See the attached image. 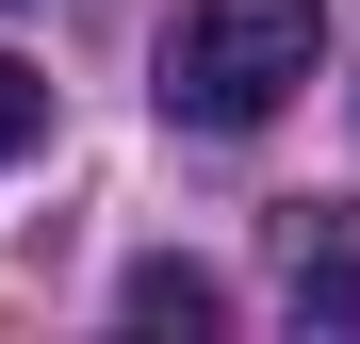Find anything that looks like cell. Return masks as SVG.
<instances>
[{"label":"cell","mask_w":360,"mask_h":344,"mask_svg":"<svg viewBox=\"0 0 360 344\" xmlns=\"http://www.w3.org/2000/svg\"><path fill=\"white\" fill-rule=\"evenodd\" d=\"M278 295H295V328L360 344V197H295L278 213Z\"/></svg>","instance_id":"7a4b0ae2"},{"label":"cell","mask_w":360,"mask_h":344,"mask_svg":"<svg viewBox=\"0 0 360 344\" xmlns=\"http://www.w3.org/2000/svg\"><path fill=\"white\" fill-rule=\"evenodd\" d=\"M328 66V0H180L164 17V115L180 132H262Z\"/></svg>","instance_id":"6da1fadb"},{"label":"cell","mask_w":360,"mask_h":344,"mask_svg":"<svg viewBox=\"0 0 360 344\" xmlns=\"http://www.w3.org/2000/svg\"><path fill=\"white\" fill-rule=\"evenodd\" d=\"M213 262H131V328H213Z\"/></svg>","instance_id":"3957f363"},{"label":"cell","mask_w":360,"mask_h":344,"mask_svg":"<svg viewBox=\"0 0 360 344\" xmlns=\"http://www.w3.org/2000/svg\"><path fill=\"white\" fill-rule=\"evenodd\" d=\"M33 132H49V82H33V66H17V49H0V164H17V148H33Z\"/></svg>","instance_id":"277c9868"}]
</instances>
